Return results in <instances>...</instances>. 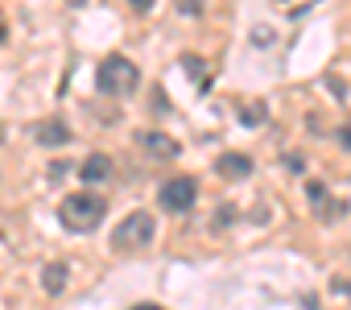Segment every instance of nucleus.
<instances>
[{
	"mask_svg": "<svg viewBox=\"0 0 351 310\" xmlns=\"http://www.w3.org/2000/svg\"><path fill=\"white\" fill-rule=\"evenodd\" d=\"M42 289H46V294H54V298L66 289V265H62V261L42 265Z\"/></svg>",
	"mask_w": 351,
	"mask_h": 310,
	"instance_id": "nucleus-9",
	"label": "nucleus"
},
{
	"mask_svg": "<svg viewBox=\"0 0 351 310\" xmlns=\"http://www.w3.org/2000/svg\"><path fill=\"white\" fill-rule=\"evenodd\" d=\"M215 170H219V178H228V182H244V178L252 174V158H248V153H223V158L215 162Z\"/></svg>",
	"mask_w": 351,
	"mask_h": 310,
	"instance_id": "nucleus-5",
	"label": "nucleus"
},
{
	"mask_svg": "<svg viewBox=\"0 0 351 310\" xmlns=\"http://www.w3.org/2000/svg\"><path fill=\"white\" fill-rule=\"evenodd\" d=\"M153 236H157V219H153L149 211H132V215H124L120 228L112 232V248H120V252H136V248H149Z\"/></svg>",
	"mask_w": 351,
	"mask_h": 310,
	"instance_id": "nucleus-3",
	"label": "nucleus"
},
{
	"mask_svg": "<svg viewBox=\"0 0 351 310\" xmlns=\"http://www.w3.org/2000/svg\"><path fill=\"white\" fill-rule=\"evenodd\" d=\"M136 83H141V71H136L124 54L104 58V62H99V71H95V87H99L104 95H132V91H136Z\"/></svg>",
	"mask_w": 351,
	"mask_h": 310,
	"instance_id": "nucleus-2",
	"label": "nucleus"
},
{
	"mask_svg": "<svg viewBox=\"0 0 351 310\" xmlns=\"http://www.w3.org/2000/svg\"><path fill=\"white\" fill-rule=\"evenodd\" d=\"M339 145H343V149H351V128H339Z\"/></svg>",
	"mask_w": 351,
	"mask_h": 310,
	"instance_id": "nucleus-15",
	"label": "nucleus"
},
{
	"mask_svg": "<svg viewBox=\"0 0 351 310\" xmlns=\"http://www.w3.org/2000/svg\"><path fill=\"white\" fill-rule=\"evenodd\" d=\"M0 42H5V21H0Z\"/></svg>",
	"mask_w": 351,
	"mask_h": 310,
	"instance_id": "nucleus-16",
	"label": "nucleus"
},
{
	"mask_svg": "<svg viewBox=\"0 0 351 310\" xmlns=\"http://www.w3.org/2000/svg\"><path fill=\"white\" fill-rule=\"evenodd\" d=\"M182 67H186L195 79H203V58H182Z\"/></svg>",
	"mask_w": 351,
	"mask_h": 310,
	"instance_id": "nucleus-13",
	"label": "nucleus"
},
{
	"mask_svg": "<svg viewBox=\"0 0 351 310\" xmlns=\"http://www.w3.org/2000/svg\"><path fill=\"white\" fill-rule=\"evenodd\" d=\"M0 141H5V128H0Z\"/></svg>",
	"mask_w": 351,
	"mask_h": 310,
	"instance_id": "nucleus-18",
	"label": "nucleus"
},
{
	"mask_svg": "<svg viewBox=\"0 0 351 310\" xmlns=\"http://www.w3.org/2000/svg\"><path fill=\"white\" fill-rule=\"evenodd\" d=\"M195 199H199V187H195V178H186V174L161 182V191H157V203H161L165 211H173V215L191 211V207H195Z\"/></svg>",
	"mask_w": 351,
	"mask_h": 310,
	"instance_id": "nucleus-4",
	"label": "nucleus"
},
{
	"mask_svg": "<svg viewBox=\"0 0 351 310\" xmlns=\"http://www.w3.org/2000/svg\"><path fill=\"white\" fill-rule=\"evenodd\" d=\"M136 141H141L149 153H161V158H178V141H169V136H161V132H153V128L136 132Z\"/></svg>",
	"mask_w": 351,
	"mask_h": 310,
	"instance_id": "nucleus-7",
	"label": "nucleus"
},
{
	"mask_svg": "<svg viewBox=\"0 0 351 310\" xmlns=\"http://www.w3.org/2000/svg\"><path fill=\"white\" fill-rule=\"evenodd\" d=\"M306 191H310V199H314V207H318V203H326V187H322V182H310Z\"/></svg>",
	"mask_w": 351,
	"mask_h": 310,
	"instance_id": "nucleus-12",
	"label": "nucleus"
},
{
	"mask_svg": "<svg viewBox=\"0 0 351 310\" xmlns=\"http://www.w3.org/2000/svg\"><path fill=\"white\" fill-rule=\"evenodd\" d=\"M66 5H83V0H66Z\"/></svg>",
	"mask_w": 351,
	"mask_h": 310,
	"instance_id": "nucleus-17",
	"label": "nucleus"
},
{
	"mask_svg": "<svg viewBox=\"0 0 351 310\" xmlns=\"http://www.w3.org/2000/svg\"><path fill=\"white\" fill-rule=\"evenodd\" d=\"M128 5H132L136 13H149V9H153V0H128Z\"/></svg>",
	"mask_w": 351,
	"mask_h": 310,
	"instance_id": "nucleus-14",
	"label": "nucleus"
},
{
	"mask_svg": "<svg viewBox=\"0 0 351 310\" xmlns=\"http://www.w3.org/2000/svg\"><path fill=\"white\" fill-rule=\"evenodd\" d=\"M104 215H108V199H99L95 191H79L58 203V219L66 232H91L104 224Z\"/></svg>",
	"mask_w": 351,
	"mask_h": 310,
	"instance_id": "nucleus-1",
	"label": "nucleus"
},
{
	"mask_svg": "<svg viewBox=\"0 0 351 310\" xmlns=\"http://www.w3.org/2000/svg\"><path fill=\"white\" fill-rule=\"evenodd\" d=\"M79 178H83V182H108V178H112V158L91 153V158L79 166Z\"/></svg>",
	"mask_w": 351,
	"mask_h": 310,
	"instance_id": "nucleus-6",
	"label": "nucleus"
},
{
	"mask_svg": "<svg viewBox=\"0 0 351 310\" xmlns=\"http://www.w3.org/2000/svg\"><path fill=\"white\" fill-rule=\"evenodd\" d=\"M285 170H293V174H302V170H306V162H302V153H285Z\"/></svg>",
	"mask_w": 351,
	"mask_h": 310,
	"instance_id": "nucleus-11",
	"label": "nucleus"
},
{
	"mask_svg": "<svg viewBox=\"0 0 351 310\" xmlns=\"http://www.w3.org/2000/svg\"><path fill=\"white\" fill-rule=\"evenodd\" d=\"M178 13H186V17H199V13H203V0H178Z\"/></svg>",
	"mask_w": 351,
	"mask_h": 310,
	"instance_id": "nucleus-10",
	"label": "nucleus"
},
{
	"mask_svg": "<svg viewBox=\"0 0 351 310\" xmlns=\"http://www.w3.org/2000/svg\"><path fill=\"white\" fill-rule=\"evenodd\" d=\"M34 136H38V145H66V141H71V128H66L62 120H42V124L34 128Z\"/></svg>",
	"mask_w": 351,
	"mask_h": 310,
	"instance_id": "nucleus-8",
	"label": "nucleus"
}]
</instances>
